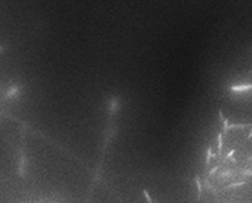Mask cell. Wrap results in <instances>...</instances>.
I'll use <instances>...</instances> for the list:
<instances>
[{
    "label": "cell",
    "mask_w": 252,
    "mask_h": 203,
    "mask_svg": "<svg viewBox=\"0 0 252 203\" xmlns=\"http://www.w3.org/2000/svg\"><path fill=\"white\" fill-rule=\"evenodd\" d=\"M120 107H121L120 96H111L107 100V103H106V110H107L109 115H116L120 111Z\"/></svg>",
    "instance_id": "1"
},
{
    "label": "cell",
    "mask_w": 252,
    "mask_h": 203,
    "mask_svg": "<svg viewBox=\"0 0 252 203\" xmlns=\"http://www.w3.org/2000/svg\"><path fill=\"white\" fill-rule=\"evenodd\" d=\"M20 96V85L14 83L11 85L5 92V98H17Z\"/></svg>",
    "instance_id": "2"
},
{
    "label": "cell",
    "mask_w": 252,
    "mask_h": 203,
    "mask_svg": "<svg viewBox=\"0 0 252 203\" xmlns=\"http://www.w3.org/2000/svg\"><path fill=\"white\" fill-rule=\"evenodd\" d=\"M26 168H28V159H26L25 155H22L18 164V173L20 177H23L26 173Z\"/></svg>",
    "instance_id": "3"
},
{
    "label": "cell",
    "mask_w": 252,
    "mask_h": 203,
    "mask_svg": "<svg viewBox=\"0 0 252 203\" xmlns=\"http://www.w3.org/2000/svg\"><path fill=\"white\" fill-rule=\"evenodd\" d=\"M252 90V83H245V85H236L231 87L232 92H245V91H251Z\"/></svg>",
    "instance_id": "4"
},
{
    "label": "cell",
    "mask_w": 252,
    "mask_h": 203,
    "mask_svg": "<svg viewBox=\"0 0 252 203\" xmlns=\"http://www.w3.org/2000/svg\"><path fill=\"white\" fill-rule=\"evenodd\" d=\"M246 182H236V183H231V184L227 186V189H232V188H237V187L245 186Z\"/></svg>",
    "instance_id": "5"
},
{
    "label": "cell",
    "mask_w": 252,
    "mask_h": 203,
    "mask_svg": "<svg viewBox=\"0 0 252 203\" xmlns=\"http://www.w3.org/2000/svg\"><path fill=\"white\" fill-rule=\"evenodd\" d=\"M232 175V170H224L223 173L219 174V178L221 179H224V178H230Z\"/></svg>",
    "instance_id": "6"
},
{
    "label": "cell",
    "mask_w": 252,
    "mask_h": 203,
    "mask_svg": "<svg viewBox=\"0 0 252 203\" xmlns=\"http://www.w3.org/2000/svg\"><path fill=\"white\" fill-rule=\"evenodd\" d=\"M196 184H197V188H198V198H199L200 194H202V184H200L199 178H196Z\"/></svg>",
    "instance_id": "7"
},
{
    "label": "cell",
    "mask_w": 252,
    "mask_h": 203,
    "mask_svg": "<svg viewBox=\"0 0 252 203\" xmlns=\"http://www.w3.org/2000/svg\"><path fill=\"white\" fill-rule=\"evenodd\" d=\"M221 151H222V133L218 134V153L221 154Z\"/></svg>",
    "instance_id": "8"
},
{
    "label": "cell",
    "mask_w": 252,
    "mask_h": 203,
    "mask_svg": "<svg viewBox=\"0 0 252 203\" xmlns=\"http://www.w3.org/2000/svg\"><path fill=\"white\" fill-rule=\"evenodd\" d=\"M241 175H243V177H252V169H245V170H242Z\"/></svg>",
    "instance_id": "9"
},
{
    "label": "cell",
    "mask_w": 252,
    "mask_h": 203,
    "mask_svg": "<svg viewBox=\"0 0 252 203\" xmlns=\"http://www.w3.org/2000/svg\"><path fill=\"white\" fill-rule=\"evenodd\" d=\"M143 193H144V197H145V200L148 201V203H152V200H151V197H150V194H149L146 190H143Z\"/></svg>",
    "instance_id": "10"
},
{
    "label": "cell",
    "mask_w": 252,
    "mask_h": 203,
    "mask_svg": "<svg viewBox=\"0 0 252 203\" xmlns=\"http://www.w3.org/2000/svg\"><path fill=\"white\" fill-rule=\"evenodd\" d=\"M211 148L207 150V156H205V164H209V160H211Z\"/></svg>",
    "instance_id": "11"
},
{
    "label": "cell",
    "mask_w": 252,
    "mask_h": 203,
    "mask_svg": "<svg viewBox=\"0 0 252 203\" xmlns=\"http://www.w3.org/2000/svg\"><path fill=\"white\" fill-rule=\"evenodd\" d=\"M217 169H218V167H214V168H213V169L211 170V173H209V175H213V174H214V172H216Z\"/></svg>",
    "instance_id": "12"
},
{
    "label": "cell",
    "mask_w": 252,
    "mask_h": 203,
    "mask_svg": "<svg viewBox=\"0 0 252 203\" xmlns=\"http://www.w3.org/2000/svg\"><path fill=\"white\" fill-rule=\"evenodd\" d=\"M233 153H235V150H231V151L227 154V158H232V155H233Z\"/></svg>",
    "instance_id": "13"
},
{
    "label": "cell",
    "mask_w": 252,
    "mask_h": 203,
    "mask_svg": "<svg viewBox=\"0 0 252 203\" xmlns=\"http://www.w3.org/2000/svg\"><path fill=\"white\" fill-rule=\"evenodd\" d=\"M4 51H5V47H4V45L1 44V45H0V53H3Z\"/></svg>",
    "instance_id": "14"
},
{
    "label": "cell",
    "mask_w": 252,
    "mask_h": 203,
    "mask_svg": "<svg viewBox=\"0 0 252 203\" xmlns=\"http://www.w3.org/2000/svg\"><path fill=\"white\" fill-rule=\"evenodd\" d=\"M247 137H249V139H251V137H252V131L250 133V135H249V136H247Z\"/></svg>",
    "instance_id": "15"
},
{
    "label": "cell",
    "mask_w": 252,
    "mask_h": 203,
    "mask_svg": "<svg viewBox=\"0 0 252 203\" xmlns=\"http://www.w3.org/2000/svg\"><path fill=\"white\" fill-rule=\"evenodd\" d=\"M250 160H252V158H250Z\"/></svg>",
    "instance_id": "16"
}]
</instances>
